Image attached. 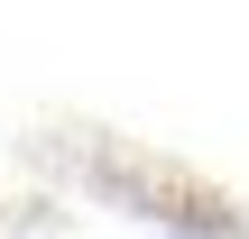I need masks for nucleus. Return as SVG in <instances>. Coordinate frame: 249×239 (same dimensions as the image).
Returning <instances> with one entry per match:
<instances>
[]
</instances>
